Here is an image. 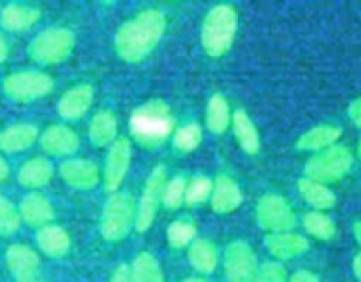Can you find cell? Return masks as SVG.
I'll use <instances>...</instances> for the list:
<instances>
[{
  "mask_svg": "<svg viewBox=\"0 0 361 282\" xmlns=\"http://www.w3.org/2000/svg\"><path fill=\"white\" fill-rule=\"evenodd\" d=\"M166 16L159 9H145L126 21L115 35L116 55L129 63L143 62L161 42Z\"/></svg>",
  "mask_w": 361,
  "mask_h": 282,
  "instance_id": "cell-1",
  "label": "cell"
},
{
  "mask_svg": "<svg viewBox=\"0 0 361 282\" xmlns=\"http://www.w3.org/2000/svg\"><path fill=\"white\" fill-rule=\"evenodd\" d=\"M175 115L162 99L137 106L129 120L130 134L145 148H157L175 133Z\"/></svg>",
  "mask_w": 361,
  "mask_h": 282,
  "instance_id": "cell-2",
  "label": "cell"
},
{
  "mask_svg": "<svg viewBox=\"0 0 361 282\" xmlns=\"http://www.w3.org/2000/svg\"><path fill=\"white\" fill-rule=\"evenodd\" d=\"M238 30V13L229 4H217L201 25V44L212 59H221L231 49Z\"/></svg>",
  "mask_w": 361,
  "mask_h": 282,
  "instance_id": "cell-3",
  "label": "cell"
},
{
  "mask_svg": "<svg viewBox=\"0 0 361 282\" xmlns=\"http://www.w3.org/2000/svg\"><path fill=\"white\" fill-rule=\"evenodd\" d=\"M136 224V201L133 194L116 192L109 194L101 215V235L106 242H122L127 238L130 229Z\"/></svg>",
  "mask_w": 361,
  "mask_h": 282,
  "instance_id": "cell-4",
  "label": "cell"
},
{
  "mask_svg": "<svg viewBox=\"0 0 361 282\" xmlns=\"http://www.w3.org/2000/svg\"><path fill=\"white\" fill-rule=\"evenodd\" d=\"M76 46V35L71 28L49 27L39 32L28 44V56L41 66L66 62Z\"/></svg>",
  "mask_w": 361,
  "mask_h": 282,
  "instance_id": "cell-5",
  "label": "cell"
},
{
  "mask_svg": "<svg viewBox=\"0 0 361 282\" xmlns=\"http://www.w3.org/2000/svg\"><path fill=\"white\" fill-rule=\"evenodd\" d=\"M353 152L344 145H334L326 150L317 152L307 161L305 178L319 183H334L349 175L353 168Z\"/></svg>",
  "mask_w": 361,
  "mask_h": 282,
  "instance_id": "cell-6",
  "label": "cell"
},
{
  "mask_svg": "<svg viewBox=\"0 0 361 282\" xmlns=\"http://www.w3.org/2000/svg\"><path fill=\"white\" fill-rule=\"evenodd\" d=\"M53 78L42 70H18L4 78L2 90L14 102H34L53 90Z\"/></svg>",
  "mask_w": 361,
  "mask_h": 282,
  "instance_id": "cell-7",
  "label": "cell"
},
{
  "mask_svg": "<svg viewBox=\"0 0 361 282\" xmlns=\"http://www.w3.org/2000/svg\"><path fill=\"white\" fill-rule=\"evenodd\" d=\"M166 182H168L166 168L161 164L155 166L150 175H148L140 197V204L136 207V224H134V228L137 229V233H147L155 222Z\"/></svg>",
  "mask_w": 361,
  "mask_h": 282,
  "instance_id": "cell-8",
  "label": "cell"
},
{
  "mask_svg": "<svg viewBox=\"0 0 361 282\" xmlns=\"http://www.w3.org/2000/svg\"><path fill=\"white\" fill-rule=\"evenodd\" d=\"M256 219L261 229L270 233L293 231L296 226V214L286 197L279 194H264L256 207Z\"/></svg>",
  "mask_w": 361,
  "mask_h": 282,
  "instance_id": "cell-9",
  "label": "cell"
},
{
  "mask_svg": "<svg viewBox=\"0 0 361 282\" xmlns=\"http://www.w3.org/2000/svg\"><path fill=\"white\" fill-rule=\"evenodd\" d=\"M259 268L252 247L243 240H235L224 250V270L228 282H252Z\"/></svg>",
  "mask_w": 361,
  "mask_h": 282,
  "instance_id": "cell-10",
  "label": "cell"
},
{
  "mask_svg": "<svg viewBox=\"0 0 361 282\" xmlns=\"http://www.w3.org/2000/svg\"><path fill=\"white\" fill-rule=\"evenodd\" d=\"M133 161V143L127 137H116L115 143L109 147L108 157L104 162V187L108 192H116L126 180L127 171Z\"/></svg>",
  "mask_w": 361,
  "mask_h": 282,
  "instance_id": "cell-11",
  "label": "cell"
},
{
  "mask_svg": "<svg viewBox=\"0 0 361 282\" xmlns=\"http://www.w3.org/2000/svg\"><path fill=\"white\" fill-rule=\"evenodd\" d=\"M60 176L73 189L90 190L101 182V169L88 159H67L60 164Z\"/></svg>",
  "mask_w": 361,
  "mask_h": 282,
  "instance_id": "cell-12",
  "label": "cell"
},
{
  "mask_svg": "<svg viewBox=\"0 0 361 282\" xmlns=\"http://www.w3.org/2000/svg\"><path fill=\"white\" fill-rule=\"evenodd\" d=\"M39 145L48 155L67 157L80 150V137L71 127L55 123V125L46 127L44 133L39 136Z\"/></svg>",
  "mask_w": 361,
  "mask_h": 282,
  "instance_id": "cell-13",
  "label": "cell"
},
{
  "mask_svg": "<svg viewBox=\"0 0 361 282\" xmlns=\"http://www.w3.org/2000/svg\"><path fill=\"white\" fill-rule=\"evenodd\" d=\"M92 102H94V87L88 83H80L63 92L56 104V111L67 122H76L87 115L88 109L92 108Z\"/></svg>",
  "mask_w": 361,
  "mask_h": 282,
  "instance_id": "cell-14",
  "label": "cell"
},
{
  "mask_svg": "<svg viewBox=\"0 0 361 282\" xmlns=\"http://www.w3.org/2000/svg\"><path fill=\"white\" fill-rule=\"evenodd\" d=\"M6 263L18 282H34L35 275L39 274V268H41V259H39L37 252L21 243H13L7 249Z\"/></svg>",
  "mask_w": 361,
  "mask_h": 282,
  "instance_id": "cell-15",
  "label": "cell"
},
{
  "mask_svg": "<svg viewBox=\"0 0 361 282\" xmlns=\"http://www.w3.org/2000/svg\"><path fill=\"white\" fill-rule=\"evenodd\" d=\"M243 203V194L238 182L229 175H219L214 180V189H212L210 204L215 214H231L240 204Z\"/></svg>",
  "mask_w": 361,
  "mask_h": 282,
  "instance_id": "cell-16",
  "label": "cell"
},
{
  "mask_svg": "<svg viewBox=\"0 0 361 282\" xmlns=\"http://www.w3.org/2000/svg\"><path fill=\"white\" fill-rule=\"evenodd\" d=\"M264 245L270 250L271 256L281 261L295 259L309 250V240L298 233L286 231V233H270L264 238Z\"/></svg>",
  "mask_w": 361,
  "mask_h": 282,
  "instance_id": "cell-17",
  "label": "cell"
},
{
  "mask_svg": "<svg viewBox=\"0 0 361 282\" xmlns=\"http://www.w3.org/2000/svg\"><path fill=\"white\" fill-rule=\"evenodd\" d=\"M41 9L32 6H23V4H9V6L0 9V27L7 32H20L28 30L41 20Z\"/></svg>",
  "mask_w": 361,
  "mask_h": 282,
  "instance_id": "cell-18",
  "label": "cell"
},
{
  "mask_svg": "<svg viewBox=\"0 0 361 282\" xmlns=\"http://www.w3.org/2000/svg\"><path fill=\"white\" fill-rule=\"evenodd\" d=\"M39 140V129L34 123H14L0 133V152L18 154L35 145Z\"/></svg>",
  "mask_w": 361,
  "mask_h": 282,
  "instance_id": "cell-19",
  "label": "cell"
},
{
  "mask_svg": "<svg viewBox=\"0 0 361 282\" xmlns=\"http://www.w3.org/2000/svg\"><path fill=\"white\" fill-rule=\"evenodd\" d=\"M18 210H20L21 221L27 222L32 228H42V226L51 224L53 217H55L53 204L39 192L27 194L21 200Z\"/></svg>",
  "mask_w": 361,
  "mask_h": 282,
  "instance_id": "cell-20",
  "label": "cell"
},
{
  "mask_svg": "<svg viewBox=\"0 0 361 282\" xmlns=\"http://www.w3.org/2000/svg\"><path fill=\"white\" fill-rule=\"evenodd\" d=\"M342 129L334 123H321V125L312 127L307 133H303L302 136L296 141V148L302 152H321L326 150V148L337 145V141L341 140Z\"/></svg>",
  "mask_w": 361,
  "mask_h": 282,
  "instance_id": "cell-21",
  "label": "cell"
},
{
  "mask_svg": "<svg viewBox=\"0 0 361 282\" xmlns=\"http://www.w3.org/2000/svg\"><path fill=\"white\" fill-rule=\"evenodd\" d=\"M231 127L233 133H235L236 141L242 147V150L249 155L259 154L261 150V136L259 130H257L256 123L250 118L249 113L245 109L238 108L233 113L231 118Z\"/></svg>",
  "mask_w": 361,
  "mask_h": 282,
  "instance_id": "cell-22",
  "label": "cell"
},
{
  "mask_svg": "<svg viewBox=\"0 0 361 282\" xmlns=\"http://www.w3.org/2000/svg\"><path fill=\"white\" fill-rule=\"evenodd\" d=\"M35 242H37L39 250L49 257H63L71 250L69 233L56 224L39 228Z\"/></svg>",
  "mask_w": 361,
  "mask_h": 282,
  "instance_id": "cell-23",
  "label": "cell"
},
{
  "mask_svg": "<svg viewBox=\"0 0 361 282\" xmlns=\"http://www.w3.org/2000/svg\"><path fill=\"white\" fill-rule=\"evenodd\" d=\"M118 134V122L111 109H99L90 120L88 137L94 147H111Z\"/></svg>",
  "mask_w": 361,
  "mask_h": 282,
  "instance_id": "cell-24",
  "label": "cell"
},
{
  "mask_svg": "<svg viewBox=\"0 0 361 282\" xmlns=\"http://www.w3.org/2000/svg\"><path fill=\"white\" fill-rule=\"evenodd\" d=\"M53 164L46 157H34L25 162L18 171V182L28 189L46 187L53 178Z\"/></svg>",
  "mask_w": 361,
  "mask_h": 282,
  "instance_id": "cell-25",
  "label": "cell"
},
{
  "mask_svg": "<svg viewBox=\"0 0 361 282\" xmlns=\"http://www.w3.org/2000/svg\"><path fill=\"white\" fill-rule=\"evenodd\" d=\"M189 263L192 268L200 274H214L215 268L219 264V250L210 240L207 238H196L189 245Z\"/></svg>",
  "mask_w": 361,
  "mask_h": 282,
  "instance_id": "cell-26",
  "label": "cell"
},
{
  "mask_svg": "<svg viewBox=\"0 0 361 282\" xmlns=\"http://www.w3.org/2000/svg\"><path fill=\"white\" fill-rule=\"evenodd\" d=\"M298 190L302 194L303 201L317 212L330 210L337 203L335 192L328 185L319 182H314L309 178H300L298 180Z\"/></svg>",
  "mask_w": 361,
  "mask_h": 282,
  "instance_id": "cell-27",
  "label": "cell"
},
{
  "mask_svg": "<svg viewBox=\"0 0 361 282\" xmlns=\"http://www.w3.org/2000/svg\"><path fill=\"white\" fill-rule=\"evenodd\" d=\"M233 113L228 99L222 94H214L207 106V127L210 133L222 134L231 127Z\"/></svg>",
  "mask_w": 361,
  "mask_h": 282,
  "instance_id": "cell-28",
  "label": "cell"
},
{
  "mask_svg": "<svg viewBox=\"0 0 361 282\" xmlns=\"http://www.w3.org/2000/svg\"><path fill=\"white\" fill-rule=\"evenodd\" d=\"M130 282H164V274L157 257L150 252H140L129 266Z\"/></svg>",
  "mask_w": 361,
  "mask_h": 282,
  "instance_id": "cell-29",
  "label": "cell"
},
{
  "mask_svg": "<svg viewBox=\"0 0 361 282\" xmlns=\"http://www.w3.org/2000/svg\"><path fill=\"white\" fill-rule=\"evenodd\" d=\"M303 228H305V231L310 236H314L317 240H323V242H330L337 235V226H335L334 219L324 214V212L312 210L309 214H305V217H303Z\"/></svg>",
  "mask_w": 361,
  "mask_h": 282,
  "instance_id": "cell-30",
  "label": "cell"
},
{
  "mask_svg": "<svg viewBox=\"0 0 361 282\" xmlns=\"http://www.w3.org/2000/svg\"><path fill=\"white\" fill-rule=\"evenodd\" d=\"M197 229L196 224L189 219H178V221H173L171 224L168 226V231H166V236H168V243L173 247V249H183V247H189L190 243L196 240Z\"/></svg>",
  "mask_w": 361,
  "mask_h": 282,
  "instance_id": "cell-31",
  "label": "cell"
},
{
  "mask_svg": "<svg viewBox=\"0 0 361 282\" xmlns=\"http://www.w3.org/2000/svg\"><path fill=\"white\" fill-rule=\"evenodd\" d=\"M201 141H203V129L196 122L185 123L173 134V147L178 152H183V154L196 150Z\"/></svg>",
  "mask_w": 361,
  "mask_h": 282,
  "instance_id": "cell-32",
  "label": "cell"
},
{
  "mask_svg": "<svg viewBox=\"0 0 361 282\" xmlns=\"http://www.w3.org/2000/svg\"><path fill=\"white\" fill-rule=\"evenodd\" d=\"M212 189H214V180L204 175L194 176L190 182H187L185 190V203L194 207V204H203L204 201L210 200Z\"/></svg>",
  "mask_w": 361,
  "mask_h": 282,
  "instance_id": "cell-33",
  "label": "cell"
},
{
  "mask_svg": "<svg viewBox=\"0 0 361 282\" xmlns=\"http://www.w3.org/2000/svg\"><path fill=\"white\" fill-rule=\"evenodd\" d=\"M185 190L187 180L183 176H175V178L168 180L164 189H162L161 203L169 210H178L185 203Z\"/></svg>",
  "mask_w": 361,
  "mask_h": 282,
  "instance_id": "cell-34",
  "label": "cell"
},
{
  "mask_svg": "<svg viewBox=\"0 0 361 282\" xmlns=\"http://www.w3.org/2000/svg\"><path fill=\"white\" fill-rule=\"evenodd\" d=\"M20 226V210L4 194H0V236L14 235Z\"/></svg>",
  "mask_w": 361,
  "mask_h": 282,
  "instance_id": "cell-35",
  "label": "cell"
},
{
  "mask_svg": "<svg viewBox=\"0 0 361 282\" xmlns=\"http://www.w3.org/2000/svg\"><path fill=\"white\" fill-rule=\"evenodd\" d=\"M252 282H288V270L277 261H268L257 268Z\"/></svg>",
  "mask_w": 361,
  "mask_h": 282,
  "instance_id": "cell-36",
  "label": "cell"
},
{
  "mask_svg": "<svg viewBox=\"0 0 361 282\" xmlns=\"http://www.w3.org/2000/svg\"><path fill=\"white\" fill-rule=\"evenodd\" d=\"M348 115L349 120H351L356 127H361V95L351 102V106H349L348 109Z\"/></svg>",
  "mask_w": 361,
  "mask_h": 282,
  "instance_id": "cell-37",
  "label": "cell"
},
{
  "mask_svg": "<svg viewBox=\"0 0 361 282\" xmlns=\"http://www.w3.org/2000/svg\"><path fill=\"white\" fill-rule=\"evenodd\" d=\"M288 282H319V277L314 271L298 270L293 274L291 278H288Z\"/></svg>",
  "mask_w": 361,
  "mask_h": 282,
  "instance_id": "cell-38",
  "label": "cell"
},
{
  "mask_svg": "<svg viewBox=\"0 0 361 282\" xmlns=\"http://www.w3.org/2000/svg\"><path fill=\"white\" fill-rule=\"evenodd\" d=\"M109 282H130L129 266H127V264H120V266L113 271V277Z\"/></svg>",
  "mask_w": 361,
  "mask_h": 282,
  "instance_id": "cell-39",
  "label": "cell"
},
{
  "mask_svg": "<svg viewBox=\"0 0 361 282\" xmlns=\"http://www.w3.org/2000/svg\"><path fill=\"white\" fill-rule=\"evenodd\" d=\"M7 56H9V46H7L6 37H4L2 32H0V63L6 62Z\"/></svg>",
  "mask_w": 361,
  "mask_h": 282,
  "instance_id": "cell-40",
  "label": "cell"
},
{
  "mask_svg": "<svg viewBox=\"0 0 361 282\" xmlns=\"http://www.w3.org/2000/svg\"><path fill=\"white\" fill-rule=\"evenodd\" d=\"M7 176H9V164H7L6 159L0 157V182L7 180Z\"/></svg>",
  "mask_w": 361,
  "mask_h": 282,
  "instance_id": "cell-41",
  "label": "cell"
},
{
  "mask_svg": "<svg viewBox=\"0 0 361 282\" xmlns=\"http://www.w3.org/2000/svg\"><path fill=\"white\" fill-rule=\"evenodd\" d=\"M353 271H355L356 278L361 282V252L356 254L355 261H353Z\"/></svg>",
  "mask_w": 361,
  "mask_h": 282,
  "instance_id": "cell-42",
  "label": "cell"
},
{
  "mask_svg": "<svg viewBox=\"0 0 361 282\" xmlns=\"http://www.w3.org/2000/svg\"><path fill=\"white\" fill-rule=\"evenodd\" d=\"M353 233H355L356 242H358L360 245H361V221L355 222V226H353Z\"/></svg>",
  "mask_w": 361,
  "mask_h": 282,
  "instance_id": "cell-43",
  "label": "cell"
},
{
  "mask_svg": "<svg viewBox=\"0 0 361 282\" xmlns=\"http://www.w3.org/2000/svg\"><path fill=\"white\" fill-rule=\"evenodd\" d=\"M183 282H207V281H204V278H201V277H190V278H185Z\"/></svg>",
  "mask_w": 361,
  "mask_h": 282,
  "instance_id": "cell-44",
  "label": "cell"
},
{
  "mask_svg": "<svg viewBox=\"0 0 361 282\" xmlns=\"http://www.w3.org/2000/svg\"><path fill=\"white\" fill-rule=\"evenodd\" d=\"M358 157H360V161H361V136H360V141H358Z\"/></svg>",
  "mask_w": 361,
  "mask_h": 282,
  "instance_id": "cell-45",
  "label": "cell"
}]
</instances>
